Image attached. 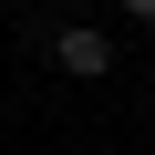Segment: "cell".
Masks as SVG:
<instances>
[{"label": "cell", "mask_w": 155, "mask_h": 155, "mask_svg": "<svg viewBox=\"0 0 155 155\" xmlns=\"http://www.w3.org/2000/svg\"><path fill=\"white\" fill-rule=\"evenodd\" d=\"M114 11H124V21H155V0H114Z\"/></svg>", "instance_id": "obj_2"}, {"label": "cell", "mask_w": 155, "mask_h": 155, "mask_svg": "<svg viewBox=\"0 0 155 155\" xmlns=\"http://www.w3.org/2000/svg\"><path fill=\"white\" fill-rule=\"evenodd\" d=\"M52 62L72 72V83H104V72H114V31L104 21H62L52 31Z\"/></svg>", "instance_id": "obj_1"}]
</instances>
